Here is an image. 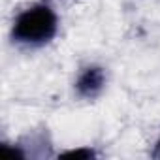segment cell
<instances>
[{
	"label": "cell",
	"mask_w": 160,
	"mask_h": 160,
	"mask_svg": "<svg viewBox=\"0 0 160 160\" xmlns=\"http://www.w3.org/2000/svg\"><path fill=\"white\" fill-rule=\"evenodd\" d=\"M58 34V13L49 2H36L21 10L10 30V38L15 45L27 49H38L51 43Z\"/></svg>",
	"instance_id": "obj_1"
},
{
	"label": "cell",
	"mask_w": 160,
	"mask_h": 160,
	"mask_svg": "<svg viewBox=\"0 0 160 160\" xmlns=\"http://www.w3.org/2000/svg\"><path fill=\"white\" fill-rule=\"evenodd\" d=\"M108 83V72L104 66L100 64H87L79 70L77 77H75V94L83 100H94L98 98Z\"/></svg>",
	"instance_id": "obj_2"
},
{
	"label": "cell",
	"mask_w": 160,
	"mask_h": 160,
	"mask_svg": "<svg viewBox=\"0 0 160 160\" xmlns=\"http://www.w3.org/2000/svg\"><path fill=\"white\" fill-rule=\"evenodd\" d=\"M62 156H75V158H92V156H96V152L92 151V149H73V151H66V152H62Z\"/></svg>",
	"instance_id": "obj_3"
},
{
	"label": "cell",
	"mask_w": 160,
	"mask_h": 160,
	"mask_svg": "<svg viewBox=\"0 0 160 160\" xmlns=\"http://www.w3.org/2000/svg\"><path fill=\"white\" fill-rule=\"evenodd\" d=\"M154 156H156V158H160V138H158V141H156V149H154Z\"/></svg>",
	"instance_id": "obj_4"
}]
</instances>
